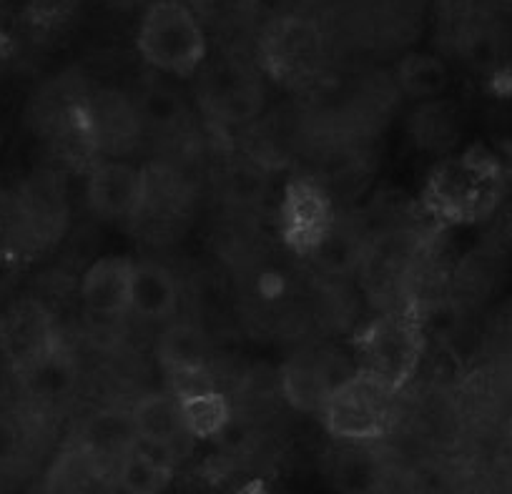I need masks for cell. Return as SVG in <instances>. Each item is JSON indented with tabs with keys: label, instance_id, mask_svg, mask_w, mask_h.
<instances>
[{
	"label": "cell",
	"instance_id": "obj_9",
	"mask_svg": "<svg viewBox=\"0 0 512 494\" xmlns=\"http://www.w3.org/2000/svg\"><path fill=\"white\" fill-rule=\"evenodd\" d=\"M322 58V38L312 23L302 18H284L274 23L264 38V61L267 68L279 78L309 76Z\"/></svg>",
	"mask_w": 512,
	"mask_h": 494
},
{
	"label": "cell",
	"instance_id": "obj_7",
	"mask_svg": "<svg viewBox=\"0 0 512 494\" xmlns=\"http://www.w3.org/2000/svg\"><path fill=\"white\" fill-rule=\"evenodd\" d=\"M149 171L126 161H101L88 176V204L98 219L139 221L149 196Z\"/></svg>",
	"mask_w": 512,
	"mask_h": 494
},
{
	"label": "cell",
	"instance_id": "obj_19",
	"mask_svg": "<svg viewBox=\"0 0 512 494\" xmlns=\"http://www.w3.org/2000/svg\"><path fill=\"white\" fill-rule=\"evenodd\" d=\"M26 447V434L13 419L0 417V467L16 462Z\"/></svg>",
	"mask_w": 512,
	"mask_h": 494
},
{
	"label": "cell",
	"instance_id": "obj_5",
	"mask_svg": "<svg viewBox=\"0 0 512 494\" xmlns=\"http://www.w3.org/2000/svg\"><path fill=\"white\" fill-rule=\"evenodd\" d=\"M337 224L332 196L312 176H294L282 191L277 231L282 244L299 256L319 254L329 244Z\"/></svg>",
	"mask_w": 512,
	"mask_h": 494
},
{
	"label": "cell",
	"instance_id": "obj_3",
	"mask_svg": "<svg viewBox=\"0 0 512 494\" xmlns=\"http://www.w3.org/2000/svg\"><path fill=\"white\" fill-rule=\"evenodd\" d=\"M136 48L156 71L191 76L206 58V33L181 0H159L141 18Z\"/></svg>",
	"mask_w": 512,
	"mask_h": 494
},
{
	"label": "cell",
	"instance_id": "obj_2",
	"mask_svg": "<svg viewBox=\"0 0 512 494\" xmlns=\"http://www.w3.org/2000/svg\"><path fill=\"white\" fill-rule=\"evenodd\" d=\"M359 369L372 372L392 392H400L420 367L425 349V321L415 301L384 311L354 339Z\"/></svg>",
	"mask_w": 512,
	"mask_h": 494
},
{
	"label": "cell",
	"instance_id": "obj_8",
	"mask_svg": "<svg viewBox=\"0 0 512 494\" xmlns=\"http://www.w3.org/2000/svg\"><path fill=\"white\" fill-rule=\"evenodd\" d=\"M136 261L128 256H103L91 264L81 281L83 306L98 319H123L131 314Z\"/></svg>",
	"mask_w": 512,
	"mask_h": 494
},
{
	"label": "cell",
	"instance_id": "obj_12",
	"mask_svg": "<svg viewBox=\"0 0 512 494\" xmlns=\"http://www.w3.org/2000/svg\"><path fill=\"white\" fill-rule=\"evenodd\" d=\"M134 414L136 432L144 444L156 449L171 452L179 442L191 439L184 429L179 409V394L176 392H151L144 394L139 402L131 407Z\"/></svg>",
	"mask_w": 512,
	"mask_h": 494
},
{
	"label": "cell",
	"instance_id": "obj_1",
	"mask_svg": "<svg viewBox=\"0 0 512 494\" xmlns=\"http://www.w3.org/2000/svg\"><path fill=\"white\" fill-rule=\"evenodd\" d=\"M500 186L502 174L495 158L472 148L437 163L422 186L420 204L437 224H472L495 209Z\"/></svg>",
	"mask_w": 512,
	"mask_h": 494
},
{
	"label": "cell",
	"instance_id": "obj_15",
	"mask_svg": "<svg viewBox=\"0 0 512 494\" xmlns=\"http://www.w3.org/2000/svg\"><path fill=\"white\" fill-rule=\"evenodd\" d=\"M334 384L337 382L329 379V369L309 354L294 357L282 372L284 399L304 414H322Z\"/></svg>",
	"mask_w": 512,
	"mask_h": 494
},
{
	"label": "cell",
	"instance_id": "obj_17",
	"mask_svg": "<svg viewBox=\"0 0 512 494\" xmlns=\"http://www.w3.org/2000/svg\"><path fill=\"white\" fill-rule=\"evenodd\" d=\"M397 83L417 101H435L450 86V71L432 53H407L397 66Z\"/></svg>",
	"mask_w": 512,
	"mask_h": 494
},
{
	"label": "cell",
	"instance_id": "obj_16",
	"mask_svg": "<svg viewBox=\"0 0 512 494\" xmlns=\"http://www.w3.org/2000/svg\"><path fill=\"white\" fill-rule=\"evenodd\" d=\"M159 352L169 372L181 382H189L179 389L201 387L209 382H196L204 377L206 367V342L201 332L191 324H174L169 326L161 337Z\"/></svg>",
	"mask_w": 512,
	"mask_h": 494
},
{
	"label": "cell",
	"instance_id": "obj_20",
	"mask_svg": "<svg viewBox=\"0 0 512 494\" xmlns=\"http://www.w3.org/2000/svg\"><path fill=\"white\" fill-rule=\"evenodd\" d=\"M106 3L113 8H121V11H128V8L139 6L141 0H106Z\"/></svg>",
	"mask_w": 512,
	"mask_h": 494
},
{
	"label": "cell",
	"instance_id": "obj_11",
	"mask_svg": "<svg viewBox=\"0 0 512 494\" xmlns=\"http://www.w3.org/2000/svg\"><path fill=\"white\" fill-rule=\"evenodd\" d=\"M78 444L96 454L103 464H116L128 449H134L141 442L139 432H136V422L131 409L121 407H108L98 409L91 417L83 422L81 432L76 437Z\"/></svg>",
	"mask_w": 512,
	"mask_h": 494
},
{
	"label": "cell",
	"instance_id": "obj_18",
	"mask_svg": "<svg viewBox=\"0 0 512 494\" xmlns=\"http://www.w3.org/2000/svg\"><path fill=\"white\" fill-rule=\"evenodd\" d=\"M106 472V464L73 439L46 474L48 489H86Z\"/></svg>",
	"mask_w": 512,
	"mask_h": 494
},
{
	"label": "cell",
	"instance_id": "obj_14",
	"mask_svg": "<svg viewBox=\"0 0 512 494\" xmlns=\"http://www.w3.org/2000/svg\"><path fill=\"white\" fill-rule=\"evenodd\" d=\"M179 394L181 419L184 429L191 439H216L231 422V404L224 392H219L211 384L189 389H174Z\"/></svg>",
	"mask_w": 512,
	"mask_h": 494
},
{
	"label": "cell",
	"instance_id": "obj_10",
	"mask_svg": "<svg viewBox=\"0 0 512 494\" xmlns=\"http://www.w3.org/2000/svg\"><path fill=\"white\" fill-rule=\"evenodd\" d=\"M181 286L176 276L159 261H136L131 316L141 321H166L179 311Z\"/></svg>",
	"mask_w": 512,
	"mask_h": 494
},
{
	"label": "cell",
	"instance_id": "obj_6",
	"mask_svg": "<svg viewBox=\"0 0 512 494\" xmlns=\"http://www.w3.org/2000/svg\"><path fill=\"white\" fill-rule=\"evenodd\" d=\"M63 349L56 321L41 301L23 299L8 306L0 316V354L13 372H26L33 364Z\"/></svg>",
	"mask_w": 512,
	"mask_h": 494
},
{
	"label": "cell",
	"instance_id": "obj_13",
	"mask_svg": "<svg viewBox=\"0 0 512 494\" xmlns=\"http://www.w3.org/2000/svg\"><path fill=\"white\" fill-rule=\"evenodd\" d=\"M174 464L164 449L139 442L113 464L116 487L131 494H159L174 482Z\"/></svg>",
	"mask_w": 512,
	"mask_h": 494
},
{
	"label": "cell",
	"instance_id": "obj_4",
	"mask_svg": "<svg viewBox=\"0 0 512 494\" xmlns=\"http://www.w3.org/2000/svg\"><path fill=\"white\" fill-rule=\"evenodd\" d=\"M395 394L372 372L357 369L334 384L319 417L327 432L342 442H374L390 429Z\"/></svg>",
	"mask_w": 512,
	"mask_h": 494
}]
</instances>
